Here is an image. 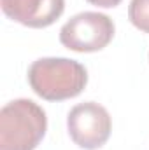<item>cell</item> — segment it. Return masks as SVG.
<instances>
[{"mask_svg": "<svg viewBox=\"0 0 149 150\" xmlns=\"http://www.w3.org/2000/svg\"><path fill=\"white\" fill-rule=\"evenodd\" d=\"M128 19L137 30L149 33V0H130Z\"/></svg>", "mask_w": 149, "mask_h": 150, "instance_id": "cell-6", "label": "cell"}, {"mask_svg": "<svg viewBox=\"0 0 149 150\" xmlns=\"http://www.w3.org/2000/svg\"><path fill=\"white\" fill-rule=\"evenodd\" d=\"M4 14L28 28H47L65 11V0H0Z\"/></svg>", "mask_w": 149, "mask_h": 150, "instance_id": "cell-5", "label": "cell"}, {"mask_svg": "<svg viewBox=\"0 0 149 150\" xmlns=\"http://www.w3.org/2000/svg\"><path fill=\"white\" fill-rule=\"evenodd\" d=\"M47 117L34 100L18 98L0 110V150H35L46 136Z\"/></svg>", "mask_w": 149, "mask_h": 150, "instance_id": "cell-2", "label": "cell"}, {"mask_svg": "<svg viewBox=\"0 0 149 150\" xmlns=\"http://www.w3.org/2000/svg\"><path fill=\"white\" fill-rule=\"evenodd\" d=\"M32 91L47 101H63L79 96L86 84L84 65L70 58H39L28 68Z\"/></svg>", "mask_w": 149, "mask_h": 150, "instance_id": "cell-1", "label": "cell"}, {"mask_svg": "<svg viewBox=\"0 0 149 150\" xmlns=\"http://www.w3.org/2000/svg\"><path fill=\"white\" fill-rule=\"evenodd\" d=\"M67 129L75 145L84 150L102 149L112 131V120L105 107L97 101H84L70 108Z\"/></svg>", "mask_w": 149, "mask_h": 150, "instance_id": "cell-4", "label": "cell"}, {"mask_svg": "<svg viewBox=\"0 0 149 150\" xmlns=\"http://www.w3.org/2000/svg\"><path fill=\"white\" fill-rule=\"evenodd\" d=\"M91 5H97V7H104V9H111L121 4V0H88Z\"/></svg>", "mask_w": 149, "mask_h": 150, "instance_id": "cell-7", "label": "cell"}, {"mask_svg": "<svg viewBox=\"0 0 149 150\" xmlns=\"http://www.w3.org/2000/svg\"><path fill=\"white\" fill-rule=\"evenodd\" d=\"M114 21L107 14L84 11L72 16L60 30V42L74 52H97L114 38Z\"/></svg>", "mask_w": 149, "mask_h": 150, "instance_id": "cell-3", "label": "cell"}]
</instances>
